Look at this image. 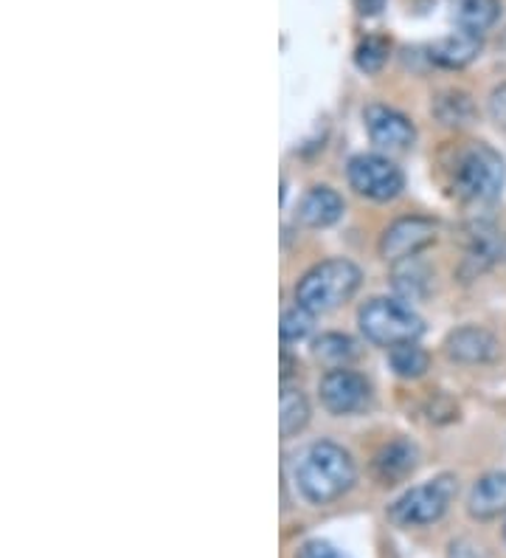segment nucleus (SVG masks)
I'll list each match as a JSON object with an SVG mask.
<instances>
[{
  "label": "nucleus",
  "instance_id": "1",
  "mask_svg": "<svg viewBox=\"0 0 506 558\" xmlns=\"http://www.w3.org/2000/svg\"><path fill=\"white\" fill-rule=\"evenodd\" d=\"M298 488L312 505L335 502L355 483V463L335 442H312L296 469Z\"/></svg>",
  "mask_w": 506,
  "mask_h": 558
},
{
  "label": "nucleus",
  "instance_id": "2",
  "mask_svg": "<svg viewBox=\"0 0 506 558\" xmlns=\"http://www.w3.org/2000/svg\"><path fill=\"white\" fill-rule=\"evenodd\" d=\"M360 288V268L349 259H326L304 274L296 286V300L312 314H326L351 300Z\"/></svg>",
  "mask_w": 506,
  "mask_h": 558
},
{
  "label": "nucleus",
  "instance_id": "3",
  "mask_svg": "<svg viewBox=\"0 0 506 558\" xmlns=\"http://www.w3.org/2000/svg\"><path fill=\"white\" fill-rule=\"evenodd\" d=\"M358 322L366 339L378 348H397L405 341H417L425 330L422 319L414 314L411 307L397 300H385V296L366 302L360 307Z\"/></svg>",
  "mask_w": 506,
  "mask_h": 558
},
{
  "label": "nucleus",
  "instance_id": "4",
  "mask_svg": "<svg viewBox=\"0 0 506 558\" xmlns=\"http://www.w3.org/2000/svg\"><path fill=\"white\" fill-rule=\"evenodd\" d=\"M506 181L504 158L486 147V144H470L459 156V167H456V190L461 198L472 201V204H490L501 195Z\"/></svg>",
  "mask_w": 506,
  "mask_h": 558
},
{
  "label": "nucleus",
  "instance_id": "5",
  "mask_svg": "<svg viewBox=\"0 0 506 558\" xmlns=\"http://www.w3.org/2000/svg\"><path fill=\"white\" fill-rule=\"evenodd\" d=\"M456 490H459L456 480H453L451 474H442V477L431 480V483L425 485H417V488H411L408 494H403V497L392 505L388 517H392V522L399 524V527L433 524L445 517V511L451 508L453 499H456Z\"/></svg>",
  "mask_w": 506,
  "mask_h": 558
},
{
  "label": "nucleus",
  "instance_id": "6",
  "mask_svg": "<svg viewBox=\"0 0 506 558\" xmlns=\"http://www.w3.org/2000/svg\"><path fill=\"white\" fill-rule=\"evenodd\" d=\"M349 184L363 198L392 201L403 192L405 178L394 161L366 153V156H355L349 161Z\"/></svg>",
  "mask_w": 506,
  "mask_h": 558
},
{
  "label": "nucleus",
  "instance_id": "7",
  "mask_svg": "<svg viewBox=\"0 0 506 558\" xmlns=\"http://www.w3.org/2000/svg\"><path fill=\"white\" fill-rule=\"evenodd\" d=\"M436 243V223L428 218H399L383 232L380 240V254L388 263L417 257L422 248Z\"/></svg>",
  "mask_w": 506,
  "mask_h": 558
},
{
  "label": "nucleus",
  "instance_id": "8",
  "mask_svg": "<svg viewBox=\"0 0 506 558\" xmlns=\"http://www.w3.org/2000/svg\"><path fill=\"white\" fill-rule=\"evenodd\" d=\"M321 401L332 415H351L369 403V384L363 375L351 373L346 367L330 369L321 378Z\"/></svg>",
  "mask_w": 506,
  "mask_h": 558
},
{
  "label": "nucleus",
  "instance_id": "9",
  "mask_svg": "<svg viewBox=\"0 0 506 558\" xmlns=\"http://www.w3.org/2000/svg\"><path fill=\"white\" fill-rule=\"evenodd\" d=\"M366 130H369L371 142L383 150H405V147H411L414 136H417L414 124L399 110L385 108V105L366 108Z\"/></svg>",
  "mask_w": 506,
  "mask_h": 558
},
{
  "label": "nucleus",
  "instance_id": "10",
  "mask_svg": "<svg viewBox=\"0 0 506 558\" xmlns=\"http://www.w3.org/2000/svg\"><path fill=\"white\" fill-rule=\"evenodd\" d=\"M445 350L459 364H490L498 359V341L484 327H459L445 341Z\"/></svg>",
  "mask_w": 506,
  "mask_h": 558
},
{
  "label": "nucleus",
  "instance_id": "11",
  "mask_svg": "<svg viewBox=\"0 0 506 558\" xmlns=\"http://www.w3.org/2000/svg\"><path fill=\"white\" fill-rule=\"evenodd\" d=\"M479 54H481V35H472V32H465V28L442 37V40H436L431 46V60L436 62V65H442V69H451V71L465 69V65H470Z\"/></svg>",
  "mask_w": 506,
  "mask_h": 558
},
{
  "label": "nucleus",
  "instance_id": "12",
  "mask_svg": "<svg viewBox=\"0 0 506 558\" xmlns=\"http://www.w3.org/2000/svg\"><path fill=\"white\" fill-rule=\"evenodd\" d=\"M344 215V201L330 186H316L304 195L301 206H298V218L310 229H326Z\"/></svg>",
  "mask_w": 506,
  "mask_h": 558
},
{
  "label": "nucleus",
  "instance_id": "13",
  "mask_svg": "<svg viewBox=\"0 0 506 558\" xmlns=\"http://www.w3.org/2000/svg\"><path fill=\"white\" fill-rule=\"evenodd\" d=\"M467 508L476 519H495L506 511V474L495 471V474H484L479 483L472 485Z\"/></svg>",
  "mask_w": 506,
  "mask_h": 558
},
{
  "label": "nucleus",
  "instance_id": "14",
  "mask_svg": "<svg viewBox=\"0 0 506 558\" xmlns=\"http://www.w3.org/2000/svg\"><path fill=\"white\" fill-rule=\"evenodd\" d=\"M414 465H417V449L405 440L388 442L374 457V474H378V480L383 485H394L399 480H405L414 471Z\"/></svg>",
  "mask_w": 506,
  "mask_h": 558
},
{
  "label": "nucleus",
  "instance_id": "15",
  "mask_svg": "<svg viewBox=\"0 0 506 558\" xmlns=\"http://www.w3.org/2000/svg\"><path fill=\"white\" fill-rule=\"evenodd\" d=\"M501 17L498 0H459L456 9V23L472 35H484L486 28H493Z\"/></svg>",
  "mask_w": 506,
  "mask_h": 558
},
{
  "label": "nucleus",
  "instance_id": "16",
  "mask_svg": "<svg viewBox=\"0 0 506 558\" xmlns=\"http://www.w3.org/2000/svg\"><path fill=\"white\" fill-rule=\"evenodd\" d=\"M279 403H282V417H279L282 421V437L298 435L307 426V421H310V403H307L304 392L284 384L282 401Z\"/></svg>",
  "mask_w": 506,
  "mask_h": 558
},
{
  "label": "nucleus",
  "instance_id": "17",
  "mask_svg": "<svg viewBox=\"0 0 506 558\" xmlns=\"http://www.w3.org/2000/svg\"><path fill=\"white\" fill-rule=\"evenodd\" d=\"M388 361H392L394 373L403 375V378H419L428 369V353L419 348L417 341H405V344L392 348Z\"/></svg>",
  "mask_w": 506,
  "mask_h": 558
},
{
  "label": "nucleus",
  "instance_id": "18",
  "mask_svg": "<svg viewBox=\"0 0 506 558\" xmlns=\"http://www.w3.org/2000/svg\"><path fill=\"white\" fill-rule=\"evenodd\" d=\"M351 355H355V344H351V339H346L341 333H326L316 341V359L330 364L332 369L344 367Z\"/></svg>",
  "mask_w": 506,
  "mask_h": 558
},
{
  "label": "nucleus",
  "instance_id": "19",
  "mask_svg": "<svg viewBox=\"0 0 506 558\" xmlns=\"http://www.w3.org/2000/svg\"><path fill=\"white\" fill-rule=\"evenodd\" d=\"M388 51H392L388 40H383V37H366V40L358 46V51H355V62H358L360 71L374 74V71H380L385 65Z\"/></svg>",
  "mask_w": 506,
  "mask_h": 558
},
{
  "label": "nucleus",
  "instance_id": "20",
  "mask_svg": "<svg viewBox=\"0 0 506 558\" xmlns=\"http://www.w3.org/2000/svg\"><path fill=\"white\" fill-rule=\"evenodd\" d=\"M312 311H307L304 305H296L291 307V311H284L282 316V341H301L310 336L312 330Z\"/></svg>",
  "mask_w": 506,
  "mask_h": 558
},
{
  "label": "nucleus",
  "instance_id": "21",
  "mask_svg": "<svg viewBox=\"0 0 506 558\" xmlns=\"http://www.w3.org/2000/svg\"><path fill=\"white\" fill-rule=\"evenodd\" d=\"M439 105H442V108H451V113L439 117L445 124H465L467 119H470V113H472V108H470V102H467L465 94L442 96V99H439Z\"/></svg>",
  "mask_w": 506,
  "mask_h": 558
},
{
  "label": "nucleus",
  "instance_id": "22",
  "mask_svg": "<svg viewBox=\"0 0 506 558\" xmlns=\"http://www.w3.org/2000/svg\"><path fill=\"white\" fill-rule=\"evenodd\" d=\"M490 113H493L495 122L506 130V85L495 88L493 96H490Z\"/></svg>",
  "mask_w": 506,
  "mask_h": 558
},
{
  "label": "nucleus",
  "instance_id": "23",
  "mask_svg": "<svg viewBox=\"0 0 506 558\" xmlns=\"http://www.w3.org/2000/svg\"><path fill=\"white\" fill-rule=\"evenodd\" d=\"M298 558H341V553L332 550L326 542H307V545L298 550Z\"/></svg>",
  "mask_w": 506,
  "mask_h": 558
},
{
  "label": "nucleus",
  "instance_id": "24",
  "mask_svg": "<svg viewBox=\"0 0 506 558\" xmlns=\"http://www.w3.org/2000/svg\"><path fill=\"white\" fill-rule=\"evenodd\" d=\"M385 7V0H360V12L363 14H378Z\"/></svg>",
  "mask_w": 506,
  "mask_h": 558
},
{
  "label": "nucleus",
  "instance_id": "25",
  "mask_svg": "<svg viewBox=\"0 0 506 558\" xmlns=\"http://www.w3.org/2000/svg\"><path fill=\"white\" fill-rule=\"evenodd\" d=\"M504 536H506V531H504Z\"/></svg>",
  "mask_w": 506,
  "mask_h": 558
}]
</instances>
